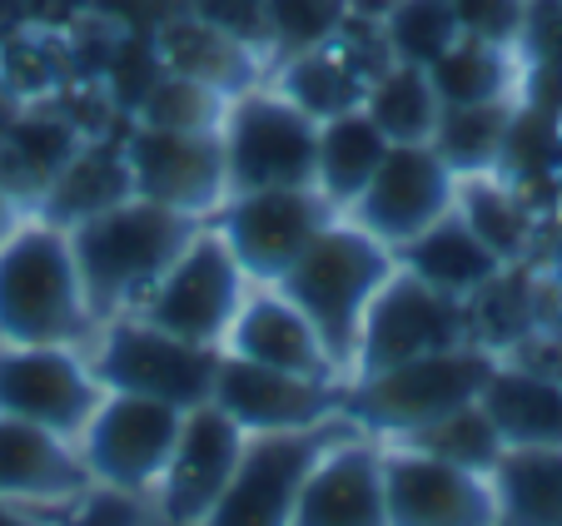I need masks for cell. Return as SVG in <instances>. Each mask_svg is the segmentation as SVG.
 I'll use <instances>...</instances> for the list:
<instances>
[{"label": "cell", "mask_w": 562, "mask_h": 526, "mask_svg": "<svg viewBox=\"0 0 562 526\" xmlns=\"http://www.w3.org/2000/svg\"><path fill=\"white\" fill-rule=\"evenodd\" d=\"M90 487L95 477L70 437H55L35 422L0 418V502L70 506Z\"/></svg>", "instance_id": "ffe728a7"}, {"label": "cell", "mask_w": 562, "mask_h": 526, "mask_svg": "<svg viewBox=\"0 0 562 526\" xmlns=\"http://www.w3.org/2000/svg\"><path fill=\"white\" fill-rule=\"evenodd\" d=\"M245 294H249L245 268L234 263L229 243L204 219V229L184 243V253L170 263V274L159 278L155 294L135 313L149 318L155 328H165V333L184 338V343L224 347V333H229Z\"/></svg>", "instance_id": "9c48e42d"}, {"label": "cell", "mask_w": 562, "mask_h": 526, "mask_svg": "<svg viewBox=\"0 0 562 526\" xmlns=\"http://www.w3.org/2000/svg\"><path fill=\"white\" fill-rule=\"evenodd\" d=\"M463 343H473L463 298H448L438 288H428L424 278H414L408 268H393L389 284L373 294L369 313H363L349 382L383 368H398L408 358H424V353L463 347Z\"/></svg>", "instance_id": "ba28073f"}, {"label": "cell", "mask_w": 562, "mask_h": 526, "mask_svg": "<svg viewBox=\"0 0 562 526\" xmlns=\"http://www.w3.org/2000/svg\"><path fill=\"white\" fill-rule=\"evenodd\" d=\"M130 169H125V149H120V135L115 139H86V145L70 155V164L45 184L41 204L35 214L60 229H75L80 219L90 214L110 209V204L130 199Z\"/></svg>", "instance_id": "d4e9b609"}, {"label": "cell", "mask_w": 562, "mask_h": 526, "mask_svg": "<svg viewBox=\"0 0 562 526\" xmlns=\"http://www.w3.org/2000/svg\"><path fill=\"white\" fill-rule=\"evenodd\" d=\"M453 15L463 35L513 50L522 31V15H528V0H453Z\"/></svg>", "instance_id": "8d00e7d4"}, {"label": "cell", "mask_w": 562, "mask_h": 526, "mask_svg": "<svg viewBox=\"0 0 562 526\" xmlns=\"http://www.w3.org/2000/svg\"><path fill=\"white\" fill-rule=\"evenodd\" d=\"M294 526H389L383 443L344 422L299 487Z\"/></svg>", "instance_id": "e0dca14e"}, {"label": "cell", "mask_w": 562, "mask_h": 526, "mask_svg": "<svg viewBox=\"0 0 562 526\" xmlns=\"http://www.w3.org/2000/svg\"><path fill=\"white\" fill-rule=\"evenodd\" d=\"M60 526H139V496L95 482L86 496H75L65 506Z\"/></svg>", "instance_id": "f35d334b"}, {"label": "cell", "mask_w": 562, "mask_h": 526, "mask_svg": "<svg viewBox=\"0 0 562 526\" xmlns=\"http://www.w3.org/2000/svg\"><path fill=\"white\" fill-rule=\"evenodd\" d=\"M383 155H389V139L363 115V105L349 110V115L324 119L314 145V190L344 214L363 194V184L373 180Z\"/></svg>", "instance_id": "484cf974"}, {"label": "cell", "mask_w": 562, "mask_h": 526, "mask_svg": "<svg viewBox=\"0 0 562 526\" xmlns=\"http://www.w3.org/2000/svg\"><path fill=\"white\" fill-rule=\"evenodd\" d=\"M165 75L159 45L149 31H120L115 50H110L105 70H100V90L110 95V105L125 119H135V110L145 105V95L155 90V80Z\"/></svg>", "instance_id": "d590c367"}, {"label": "cell", "mask_w": 562, "mask_h": 526, "mask_svg": "<svg viewBox=\"0 0 562 526\" xmlns=\"http://www.w3.org/2000/svg\"><path fill=\"white\" fill-rule=\"evenodd\" d=\"M532 268L542 274V284H548V294L562 304V229L552 233V239H538V253H532Z\"/></svg>", "instance_id": "b9f144b4"}, {"label": "cell", "mask_w": 562, "mask_h": 526, "mask_svg": "<svg viewBox=\"0 0 562 526\" xmlns=\"http://www.w3.org/2000/svg\"><path fill=\"white\" fill-rule=\"evenodd\" d=\"M363 115L383 129L389 145H428L438 115H443V100H438L424 65L393 60L389 70H383L379 80H369V90H363Z\"/></svg>", "instance_id": "f1b7e54d"}, {"label": "cell", "mask_w": 562, "mask_h": 526, "mask_svg": "<svg viewBox=\"0 0 562 526\" xmlns=\"http://www.w3.org/2000/svg\"><path fill=\"white\" fill-rule=\"evenodd\" d=\"M398 443L418 447V453H428V457H443V462H453V467H468V472H493L503 457V437L488 422L483 402H468V408H458V412H448V418L428 422V427L408 432Z\"/></svg>", "instance_id": "1f68e13d"}, {"label": "cell", "mask_w": 562, "mask_h": 526, "mask_svg": "<svg viewBox=\"0 0 562 526\" xmlns=\"http://www.w3.org/2000/svg\"><path fill=\"white\" fill-rule=\"evenodd\" d=\"M86 358L105 392H135V398L170 402L180 412L210 402L214 373H220V347L184 343L139 313L100 323Z\"/></svg>", "instance_id": "5b68a950"}, {"label": "cell", "mask_w": 562, "mask_h": 526, "mask_svg": "<svg viewBox=\"0 0 562 526\" xmlns=\"http://www.w3.org/2000/svg\"><path fill=\"white\" fill-rule=\"evenodd\" d=\"M314 145L318 125L294 110L269 80L229 95L220 119L224 184L229 194L255 190H304L314 184Z\"/></svg>", "instance_id": "8992f818"}, {"label": "cell", "mask_w": 562, "mask_h": 526, "mask_svg": "<svg viewBox=\"0 0 562 526\" xmlns=\"http://www.w3.org/2000/svg\"><path fill=\"white\" fill-rule=\"evenodd\" d=\"M513 100L562 119V60H518V90H513Z\"/></svg>", "instance_id": "ab89813d"}, {"label": "cell", "mask_w": 562, "mask_h": 526, "mask_svg": "<svg viewBox=\"0 0 562 526\" xmlns=\"http://www.w3.org/2000/svg\"><path fill=\"white\" fill-rule=\"evenodd\" d=\"M190 11L200 21H210L214 31L234 35L239 45L259 50L269 60V15H265V0H190Z\"/></svg>", "instance_id": "74e56055"}, {"label": "cell", "mask_w": 562, "mask_h": 526, "mask_svg": "<svg viewBox=\"0 0 562 526\" xmlns=\"http://www.w3.org/2000/svg\"><path fill=\"white\" fill-rule=\"evenodd\" d=\"M25 105H31V100H25L21 90H15V84L5 80V75H0V135H5V129H11V119L21 115Z\"/></svg>", "instance_id": "7bdbcfd3"}, {"label": "cell", "mask_w": 562, "mask_h": 526, "mask_svg": "<svg viewBox=\"0 0 562 526\" xmlns=\"http://www.w3.org/2000/svg\"><path fill=\"white\" fill-rule=\"evenodd\" d=\"M105 388L80 347L0 343V418L35 422L55 437H80Z\"/></svg>", "instance_id": "4fadbf2b"}, {"label": "cell", "mask_w": 562, "mask_h": 526, "mask_svg": "<svg viewBox=\"0 0 562 526\" xmlns=\"http://www.w3.org/2000/svg\"><path fill=\"white\" fill-rule=\"evenodd\" d=\"M383 41L398 65H434L448 45L458 41V15L453 0H393V11L383 15Z\"/></svg>", "instance_id": "d6a6232c"}, {"label": "cell", "mask_w": 562, "mask_h": 526, "mask_svg": "<svg viewBox=\"0 0 562 526\" xmlns=\"http://www.w3.org/2000/svg\"><path fill=\"white\" fill-rule=\"evenodd\" d=\"M477 402L498 427L503 447H562V382L548 373L498 358Z\"/></svg>", "instance_id": "603a6c76"}, {"label": "cell", "mask_w": 562, "mask_h": 526, "mask_svg": "<svg viewBox=\"0 0 562 526\" xmlns=\"http://www.w3.org/2000/svg\"><path fill=\"white\" fill-rule=\"evenodd\" d=\"M393 259H398V268L424 278L428 288H438L448 298H463V304L503 274V263L477 243V233L458 219V209H448L438 224H428L404 249H393Z\"/></svg>", "instance_id": "cb8c5ba5"}, {"label": "cell", "mask_w": 562, "mask_h": 526, "mask_svg": "<svg viewBox=\"0 0 562 526\" xmlns=\"http://www.w3.org/2000/svg\"><path fill=\"white\" fill-rule=\"evenodd\" d=\"M0 526H60V516H35V512H25L21 502H0Z\"/></svg>", "instance_id": "ee69618b"}, {"label": "cell", "mask_w": 562, "mask_h": 526, "mask_svg": "<svg viewBox=\"0 0 562 526\" xmlns=\"http://www.w3.org/2000/svg\"><path fill=\"white\" fill-rule=\"evenodd\" d=\"M458 199V174L434 155V145H389L373 180L349 204V219L373 233L389 249H404L408 239L438 224Z\"/></svg>", "instance_id": "5bb4252c"}, {"label": "cell", "mask_w": 562, "mask_h": 526, "mask_svg": "<svg viewBox=\"0 0 562 526\" xmlns=\"http://www.w3.org/2000/svg\"><path fill=\"white\" fill-rule=\"evenodd\" d=\"M229 358H249L265 368H284L299 378H324V382H344V373L329 363L318 333L308 328V318L279 294L274 284H249L245 304L234 313L224 347Z\"/></svg>", "instance_id": "d6986e66"}, {"label": "cell", "mask_w": 562, "mask_h": 526, "mask_svg": "<svg viewBox=\"0 0 562 526\" xmlns=\"http://www.w3.org/2000/svg\"><path fill=\"white\" fill-rule=\"evenodd\" d=\"M493 368H498V353L483 343L424 353V358H408L398 368L344 382L339 422H349L353 432H369L379 443H398L408 432L477 402Z\"/></svg>", "instance_id": "277c9868"}, {"label": "cell", "mask_w": 562, "mask_h": 526, "mask_svg": "<svg viewBox=\"0 0 562 526\" xmlns=\"http://www.w3.org/2000/svg\"><path fill=\"white\" fill-rule=\"evenodd\" d=\"M339 219L314 184L304 190H255L229 194L210 214V229L229 243L234 263L245 268L249 284H279L294 268V259Z\"/></svg>", "instance_id": "52a82bcc"}, {"label": "cell", "mask_w": 562, "mask_h": 526, "mask_svg": "<svg viewBox=\"0 0 562 526\" xmlns=\"http://www.w3.org/2000/svg\"><path fill=\"white\" fill-rule=\"evenodd\" d=\"M393 268H398V259H393L389 243H379L349 214H339L329 229L299 253L294 268L274 284L308 318V328L318 333V343H324L334 368L344 373V382H349V363H353V347H359L363 313H369L373 294L389 284Z\"/></svg>", "instance_id": "3957f363"}, {"label": "cell", "mask_w": 562, "mask_h": 526, "mask_svg": "<svg viewBox=\"0 0 562 526\" xmlns=\"http://www.w3.org/2000/svg\"><path fill=\"white\" fill-rule=\"evenodd\" d=\"M200 229L204 219L165 209V204H149L139 194H130V199L110 204V209L80 219L75 229H65L95 328L110 323V318L135 313Z\"/></svg>", "instance_id": "6da1fadb"}, {"label": "cell", "mask_w": 562, "mask_h": 526, "mask_svg": "<svg viewBox=\"0 0 562 526\" xmlns=\"http://www.w3.org/2000/svg\"><path fill=\"white\" fill-rule=\"evenodd\" d=\"M239 453H245V432L234 427L214 402H200V408L184 412L180 443H175L170 467H165V477L155 487L170 526H200L210 516L224 482L234 477Z\"/></svg>", "instance_id": "ac0fdd59"}, {"label": "cell", "mask_w": 562, "mask_h": 526, "mask_svg": "<svg viewBox=\"0 0 562 526\" xmlns=\"http://www.w3.org/2000/svg\"><path fill=\"white\" fill-rule=\"evenodd\" d=\"M210 402L245 437H255V432H304V427H324V422L339 418L344 382L299 378V373L265 368V363L220 353Z\"/></svg>", "instance_id": "2e32d148"}, {"label": "cell", "mask_w": 562, "mask_h": 526, "mask_svg": "<svg viewBox=\"0 0 562 526\" xmlns=\"http://www.w3.org/2000/svg\"><path fill=\"white\" fill-rule=\"evenodd\" d=\"M95 338L70 233L25 214L0 243V343L80 347Z\"/></svg>", "instance_id": "7a4b0ae2"}, {"label": "cell", "mask_w": 562, "mask_h": 526, "mask_svg": "<svg viewBox=\"0 0 562 526\" xmlns=\"http://www.w3.org/2000/svg\"><path fill=\"white\" fill-rule=\"evenodd\" d=\"M344 422H324V427L304 432H255L245 437V453L234 462V477L224 482L220 502L210 506L200 526H294L299 487H304L308 467L318 453L334 443V432Z\"/></svg>", "instance_id": "8fae6325"}, {"label": "cell", "mask_w": 562, "mask_h": 526, "mask_svg": "<svg viewBox=\"0 0 562 526\" xmlns=\"http://www.w3.org/2000/svg\"><path fill=\"white\" fill-rule=\"evenodd\" d=\"M453 209L503 268L528 263L532 253H538L542 209L518 190V184H508L503 174H493V169L488 174H468V180H458Z\"/></svg>", "instance_id": "7402d4cb"}, {"label": "cell", "mask_w": 562, "mask_h": 526, "mask_svg": "<svg viewBox=\"0 0 562 526\" xmlns=\"http://www.w3.org/2000/svg\"><path fill=\"white\" fill-rule=\"evenodd\" d=\"M383 502L389 526H498L488 472H468L404 443H383Z\"/></svg>", "instance_id": "9a60e30c"}, {"label": "cell", "mask_w": 562, "mask_h": 526, "mask_svg": "<svg viewBox=\"0 0 562 526\" xmlns=\"http://www.w3.org/2000/svg\"><path fill=\"white\" fill-rule=\"evenodd\" d=\"M180 422L184 412L170 402L155 398H135V392H105L90 412L86 432L75 437L80 457H86L90 477L100 487H115V492L145 496L159 487L170 453L180 443Z\"/></svg>", "instance_id": "30bf717a"}, {"label": "cell", "mask_w": 562, "mask_h": 526, "mask_svg": "<svg viewBox=\"0 0 562 526\" xmlns=\"http://www.w3.org/2000/svg\"><path fill=\"white\" fill-rule=\"evenodd\" d=\"M488 477L498 526H562V447H503Z\"/></svg>", "instance_id": "4316f807"}, {"label": "cell", "mask_w": 562, "mask_h": 526, "mask_svg": "<svg viewBox=\"0 0 562 526\" xmlns=\"http://www.w3.org/2000/svg\"><path fill=\"white\" fill-rule=\"evenodd\" d=\"M224 105H229V100H224L220 90L190 80V75L165 70L155 80V90L145 95V105L135 110V125H149V129H220Z\"/></svg>", "instance_id": "e575fe53"}, {"label": "cell", "mask_w": 562, "mask_h": 526, "mask_svg": "<svg viewBox=\"0 0 562 526\" xmlns=\"http://www.w3.org/2000/svg\"><path fill=\"white\" fill-rule=\"evenodd\" d=\"M265 80L274 84V90L294 110H304L314 125L359 110L363 105V90H369V84L353 75V65L344 60L334 45H318V50H304V55H284V60L269 65Z\"/></svg>", "instance_id": "83f0119b"}, {"label": "cell", "mask_w": 562, "mask_h": 526, "mask_svg": "<svg viewBox=\"0 0 562 526\" xmlns=\"http://www.w3.org/2000/svg\"><path fill=\"white\" fill-rule=\"evenodd\" d=\"M21 219H25V209H21V204H15V199H5V194H0V243H5V233H11Z\"/></svg>", "instance_id": "f6af8a7d"}, {"label": "cell", "mask_w": 562, "mask_h": 526, "mask_svg": "<svg viewBox=\"0 0 562 526\" xmlns=\"http://www.w3.org/2000/svg\"><path fill=\"white\" fill-rule=\"evenodd\" d=\"M120 149H125L130 190L139 199L194 214V219H210L229 199L220 129H149L130 119Z\"/></svg>", "instance_id": "7c38bea8"}, {"label": "cell", "mask_w": 562, "mask_h": 526, "mask_svg": "<svg viewBox=\"0 0 562 526\" xmlns=\"http://www.w3.org/2000/svg\"><path fill=\"white\" fill-rule=\"evenodd\" d=\"M155 45H159V60H165V70L190 75V80L220 90L224 100L239 95V90H249V84H259L269 75L265 55L249 50V45H239L234 35L214 31V25L200 21L194 11L170 15V21L155 31Z\"/></svg>", "instance_id": "44dd1931"}, {"label": "cell", "mask_w": 562, "mask_h": 526, "mask_svg": "<svg viewBox=\"0 0 562 526\" xmlns=\"http://www.w3.org/2000/svg\"><path fill=\"white\" fill-rule=\"evenodd\" d=\"M508 115H513V100H493V105H443L428 145H434V155L453 169L458 180L488 174V169H498Z\"/></svg>", "instance_id": "4dcf8cb0"}, {"label": "cell", "mask_w": 562, "mask_h": 526, "mask_svg": "<svg viewBox=\"0 0 562 526\" xmlns=\"http://www.w3.org/2000/svg\"><path fill=\"white\" fill-rule=\"evenodd\" d=\"M438 100L443 105H493V100H513L518 90V50L458 35L434 65H428Z\"/></svg>", "instance_id": "f546056e"}, {"label": "cell", "mask_w": 562, "mask_h": 526, "mask_svg": "<svg viewBox=\"0 0 562 526\" xmlns=\"http://www.w3.org/2000/svg\"><path fill=\"white\" fill-rule=\"evenodd\" d=\"M86 15V0H21V21L25 31H45V35H65L75 21Z\"/></svg>", "instance_id": "60d3db41"}, {"label": "cell", "mask_w": 562, "mask_h": 526, "mask_svg": "<svg viewBox=\"0 0 562 526\" xmlns=\"http://www.w3.org/2000/svg\"><path fill=\"white\" fill-rule=\"evenodd\" d=\"M269 15V65L329 45L349 21V0H265Z\"/></svg>", "instance_id": "836d02e7"}]
</instances>
